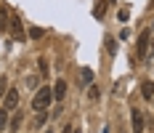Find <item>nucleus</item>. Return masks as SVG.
Listing matches in <instances>:
<instances>
[{"label": "nucleus", "mask_w": 154, "mask_h": 133, "mask_svg": "<svg viewBox=\"0 0 154 133\" xmlns=\"http://www.w3.org/2000/svg\"><path fill=\"white\" fill-rule=\"evenodd\" d=\"M51 104H53V90L48 88V85H45V88H40L37 93H35V99H32V106H35V109H40V112L48 109Z\"/></svg>", "instance_id": "obj_1"}, {"label": "nucleus", "mask_w": 154, "mask_h": 133, "mask_svg": "<svg viewBox=\"0 0 154 133\" xmlns=\"http://www.w3.org/2000/svg\"><path fill=\"white\" fill-rule=\"evenodd\" d=\"M149 37H152L149 30H143L138 35V43H136V56H138V59H146V53H149Z\"/></svg>", "instance_id": "obj_2"}, {"label": "nucleus", "mask_w": 154, "mask_h": 133, "mask_svg": "<svg viewBox=\"0 0 154 133\" xmlns=\"http://www.w3.org/2000/svg\"><path fill=\"white\" fill-rule=\"evenodd\" d=\"M8 27H11V32H14L16 40H24V37H27V35H24V30H21V21H19V16H16V14H11V24H8Z\"/></svg>", "instance_id": "obj_3"}, {"label": "nucleus", "mask_w": 154, "mask_h": 133, "mask_svg": "<svg viewBox=\"0 0 154 133\" xmlns=\"http://www.w3.org/2000/svg\"><path fill=\"white\" fill-rule=\"evenodd\" d=\"M16 104H19V90L11 88L8 93H5V106H3V109H5V112H11V109H16Z\"/></svg>", "instance_id": "obj_4"}, {"label": "nucleus", "mask_w": 154, "mask_h": 133, "mask_svg": "<svg viewBox=\"0 0 154 133\" xmlns=\"http://www.w3.org/2000/svg\"><path fill=\"white\" fill-rule=\"evenodd\" d=\"M143 131V115L138 109H133V133H141Z\"/></svg>", "instance_id": "obj_5"}, {"label": "nucleus", "mask_w": 154, "mask_h": 133, "mask_svg": "<svg viewBox=\"0 0 154 133\" xmlns=\"http://www.w3.org/2000/svg\"><path fill=\"white\" fill-rule=\"evenodd\" d=\"M64 96H66V83L59 80V83L53 85V99H64Z\"/></svg>", "instance_id": "obj_6"}, {"label": "nucleus", "mask_w": 154, "mask_h": 133, "mask_svg": "<svg viewBox=\"0 0 154 133\" xmlns=\"http://www.w3.org/2000/svg\"><path fill=\"white\" fill-rule=\"evenodd\" d=\"M141 96H143V99H154V83L146 80V83L141 85Z\"/></svg>", "instance_id": "obj_7"}, {"label": "nucleus", "mask_w": 154, "mask_h": 133, "mask_svg": "<svg viewBox=\"0 0 154 133\" xmlns=\"http://www.w3.org/2000/svg\"><path fill=\"white\" fill-rule=\"evenodd\" d=\"M104 8H106V0H98L96 8H93V16H96V19H104Z\"/></svg>", "instance_id": "obj_8"}, {"label": "nucleus", "mask_w": 154, "mask_h": 133, "mask_svg": "<svg viewBox=\"0 0 154 133\" xmlns=\"http://www.w3.org/2000/svg\"><path fill=\"white\" fill-rule=\"evenodd\" d=\"M8 24H11V14H8V11H0V30L5 32V30H8Z\"/></svg>", "instance_id": "obj_9"}, {"label": "nucleus", "mask_w": 154, "mask_h": 133, "mask_svg": "<svg viewBox=\"0 0 154 133\" xmlns=\"http://www.w3.org/2000/svg\"><path fill=\"white\" fill-rule=\"evenodd\" d=\"M5 125H8V112L0 109V131H5Z\"/></svg>", "instance_id": "obj_10"}, {"label": "nucleus", "mask_w": 154, "mask_h": 133, "mask_svg": "<svg viewBox=\"0 0 154 133\" xmlns=\"http://www.w3.org/2000/svg\"><path fill=\"white\" fill-rule=\"evenodd\" d=\"M80 72H82V74H80V77H82V83H88V80H93V72L88 69V67H85V69H80Z\"/></svg>", "instance_id": "obj_11"}, {"label": "nucleus", "mask_w": 154, "mask_h": 133, "mask_svg": "<svg viewBox=\"0 0 154 133\" xmlns=\"http://www.w3.org/2000/svg\"><path fill=\"white\" fill-rule=\"evenodd\" d=\"M29 37H35V40H40V37H43V30H40V27H35V30L29 32Z\"/></svg>", "instance_id": "obj_12"}, {"label": "nucleus", "mask_w": 154, "mask_h": 133, "mask_svg": "<svg viewBox=\"0 0 154 133\" xmlns=\"http://www.w3.org/2000/svg\"><path fill=\"white\" fill-rule=\"evenodd\" d=\"M117 16H120V21H128V16H130V11H128V8H122V11H120Z\"/></svg>", "instance_id": "obj_13"}, {"label": "nucleus", "mask_w": 154, "mask_h": 133, "mask_svg": "<svg viewBox=\"0 0 154 133\" xmlns=\"http://www.w3.org/2000/svg\"><path fill=\"white\" fill-rule=\"evenodd\" d=\"M5 85H8V83H5V77H0V99L5 96Z\"/></svg>", "instance_id": "obj_14"}, {"label": "nucleus", "mask_w": 154, "mask_h": 133, "mask_svg": "<svg viewBox=\"0 0 154 133\" xmlns=\"http://www.w3.org/2000/svg\"><path fill=\"white\" fill-rule=\"evenodd\" d=\"M19 125H21V115H16V117L11 120V128H19Z\"/></svg>", "instance_id": "obj_15"}, {"label": "nucleus", "mask_w": 154, "mask_h": 133, "mask_svg": "<svg viewBox=\"0 0 154 133\" xmlns=\"http://www.w3.org/2000/svg\"><path fill=\"white\" fill-rule=\"evenodd\" d=\"M88 96H91V99H98V88H96V85H91V93H88Z\"/></svg>", "instance_id": "obj_16"}, {"label": "nucleus", "mask_w": 154, "mask_h": 133, "mask_svg": "<svg viewBox=\"0 0 154 133\" xmlns=\"http://www.w3.org/2000/svg\"><path fill=\"white\" fill-rule=\"evenodd\" d=\"M61 133H72V128H69V125H66V128H64V131Z\"/></svg>", "instance_id": "obj_17"}, {"label": "nucleus", "mask_w": 154, "mask_h": 133, "mask_svg": "<svg viewBox=\"0 0 154 133\" xmlns=\"http://www.w3.org/2000/svg\"><path fill=\"white\" fill-rule=\"evenodd\" d=\"M72 133H80V131H72Z\"/></svg>", "instance_id": "obj_18"}]
</instances>
